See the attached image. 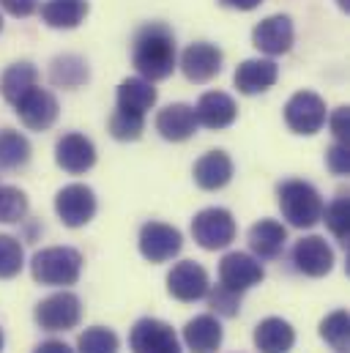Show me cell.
<instances>
[{
    "mask_svg": "<svg viewBox=\"0 0 350 353\" xmlns=\"http://www.w3.org/2000/svg\"><path fill=\"white\" fill-rule=\"evenodd\" d=\"M88 14V0H47L41 6V19L50 28H77Z\"/></svg>",
    "mask_w": 350,
    "mask_h": 353,
    "instance_id": "cell-25",
    "label": "cell"
},
{
    "mask_svg": "<svg viewBox=\"0 0 350 353\" xmlns=\"http://www.w3.org/2000/svg\"><path fill=\"white\" fill-rule=\"evenodd\" d=\"M129 348L132 353H181V343L165 321L143 318L129 334Z\"/></svg>",
    "mask_w": 350,
    "mask_h": 353,
    "instance_id": "cell-7",
    "label": "cell"
},
{
    "mask_svg": "<svg viewBox=\"0 0 350 353\" xmlns=\"http://www.w3.org/2000/svg\"><path fill=\"white\" fill-rule=\"evenodd\" d=\"M0 6L14 17H30L39 6V0H0Z\"/></svg>",
    "mask_w": 350,
    "mask_h": 353,
    "instance_id": "cell-38",
    "label": "cell"
},
{
    "mask_svg": "<svg viewBox=\"0 0 350 353\" xmlns=\"http://www.w3.org/2000/svg\"><path fill=\"white\" fill-rule=\"evenodd\" d=\"M326 165L334 176H348L350 170V157H348V145L345 143H334L326 154Z\"/></svg>",
    "mask_w": 350,
    "mask_h": 353,
    "instance_id": "cell-36",
    "label": "cell"
},
{
    "mask_svg": "<svg viewBox=\"0 0 350 353\" xmlns=\"http://www.w3.org/2000/svg\"><path fill=\"white\" fill-rule=\"evenodd\" d=\"M28 214V197L17 186H0V222L11 225Z\"/></svg>",
    "mask_w": 350,
    "mask_h": 353,
    "instance_id": "cell-31",
    "label": "cell"
},
{
    "mask_svg": "<svg viewBox=\"0 0 350 353\" xmlns=\"http://www.w3.org/2000/svg\"><path fill=\"white\" fill-rule=\"evenodd\" d=\"M285 241H287V233H285V228L276 219H260L249 230V247H252V252L258 258H265V261L276 258L282 252Z\"/></svg>",
    "mask_w": 350,
    "mask_h": 353,
    "instance_id": "cell-24",
    "label": "cell"
},
{
    "mask_svg": "<svg viewBox=\"0 0 350 353\" xmlns=\"http://www.w3.org/2000/svg\"><path fill=\"white\" fill-rule=\"evenodd\" d=\"M143 129H145V115L115 110V115L110 118V132L115 140H137L143 134Z\"/></svg>",
    "mask_w": 350,
    "mask_h": 353,
    "instance_id": "cell-32",
    "label": "cell"
},
{
    "mask_svg": "<svg viewBox=\"0 0 350 353\" xmlns=\"http://www.w3.org/2000/svg\"><path fill=\"white\" fill-rule=\"evenodd\" d=\"M192 236L203 250H225L236 239V219L227 208H205L192 219Z\"/></svg>",
    "mask_w": 350,
    "mask_h": 353,
    "instance_id": "cell-4",
    "label": "cell"
},
{
    "mask_svg": "<svg viewBox=\"0 0 350 353\" xmlns=\"http://www.w3.org/2000/svg\"><path fill=\"white\" fill-rule=\"evenodd\" d=\"M197 115H194V107L189 104H170L165 107L159 115H156V129L165 140H173V143H183L189 140L194 132H197Z\"/></svg>",
    "mask_w": 350,
    "mask_h": 353,
    "instance_id": "cell-18",
    "label": "cell"
},
{
    "mask_svg": "<svg viewBox=\"0 0 350 353\" xmlns=\"http://www.w3.org/2000/svg\"><path fill=\"white\" fill-rule=\"evenodd\" d=\"M36 80H39V72L30 66V63H14L3 72V80H0V93L6 101H17L19 96H25L30 88H36Z\"/></svg>",
    "mask_w": 350,
    "mask_h": 353,
    "instance_id": "cell-26",
    "label": "cell"
},
{
    "mask_svg": "<svg viewBox=\"0 0 350 353\" xmlns=\"http://www.w3.org/2000/svg\"><path fill=\"white\" fill-rule=\"evenodd\" d=\"M0 28H3V17H0Z\"/></svg>",
    "mask_w": 350,
    "mask_h": 353,
    "instance_id": "cell-43",
    "label": "cell"
},
{
    "mask_svg": "<svg viewBox=\"0 0 350 353\" xmlns=\"http://www.w3.org/2000/svg\"><path fill=\"white\" fill-rule=\"evenodd\" d=\"M279 77V69L274 61H244L238 69H236V88L247 96H255V93H262L268 90Z\"/></svg>",
    "mask_w": 350,
    "mask_h": 353,
    "instance_id": "cell-21",
    "label": "cell"
},
{
    "mask_svg": "<svg viewBox=\"0 0 350 353\" xmlns=\"http://www.w3.org/2000/svg\"><path fill=\"white\" fill-rule=\"evenodd\" d=\"M323 216H326V225H329V230L342 241V244H348V222H350V205H348V197L345 194H340V197H334V203L323 211Z\"/></svg>",
    "mask_w": 350,
    "mask_h": 353,
    "instance_id": "cell-34",
    "label": "cell"
},
{
    "mask_svg": "<svg viewBox=\"0 0 350 353\" xmlns=\"http://www.w3.org/2000/svg\"><path fill=\"white\" fill-rule=\"evenodd\" d=\"M80 318H83V304L69 290L52 293L36 307V321L47 332H69L80 323Z\"/></svg>",
    "mask_w": 350,
    "mask_h": 353,
    "instance_id": "cell-5",
    "label": "cell"
},
{
    "mask_svg": "<svg viewBox=\"0 0 350 353\" xmlns=\"http://www.w3.org/2000/svg\"><path fill=\"white\" fill-rule=\"evenodd\" d=\"M262 265L247 255V252H230L222 258L219 263V279L227 290H236V293H244L249 288H255L258 282H262Z\"/></svg>",
    "mask_w": 350,
    "mask_h": 353,
    "instance_id": "cell-11",
    "label": "cell"
},
{
    "mask_svg": "<svg viewBox=\"0 0 350 353\" xmlns=\"http://www.w3.org/2000/svg\"><path fill=\"white\" fill-rule=\"evenodd\" d=\"M230 178H233V162H230V157L225 151H208L194 165V181H197V186H203L208 192L227 186Z\"/></svg>",
    "mask_w": 350,
    "mask_h": 353,
    "instance_id": "cell-20",
    "label": "cell"
},
{
    "mask_svg": "<svg viewBox=\"0 0 350 353\" xmlns=\"http://www.w3.org/2000/svg\"><path fill=\"white\" fill-rule=\"evenodd\" d=\"M348 129H350L348 107H340V110H334V115H331V132H334L337 143H345V145H348Z\"/></svg>",
    "mask_w": 350,
    "mask_h": 353,
    "instance_id": "cell-37",
    "label": "cell"
},
{
    "mask_svg": "<svg viewBox=\"0 0 350 353\" xmlns=\"http://www.w3.org/2000/svg\"><path fill=\"white\" fill-rule=\"evenodd\" d=\"M25 265V252L22 244L11 236H0V279H11L22 271Z\"/></svg>",
    "mask_w": 350,
    "mask_h": 353,
    "instance_id": "cell-33",
    "label": "cell"
},
{
    "mask_svg": "<svg viewBox=\"0 0 350 353\" xmlns=\"http://www.w3.org/2000/svg\"><path fill=\"white\" fill-rule=\"evenodd\" d=\"M296 343V332L282 318H265L255 329V345L260 353H287Z\"/></svg>",
    "mask_w": 350,
    "mask_h": 353,
    "instance_id": "cell-22",
    "label": "cell"
},
{
    "mask_svg": "<svg viewBox=\"0 0 350 353\" xmlns=\"http://www.w3.org/2000/svg\"><path fill=\"white\" fill-rule=\"evenodd\" d=\"M52 83L61 88H77L88 80V66L83 58L77 55H63L52 61V72H50Z\"/></svg>",
    "mask_w": 350,
    "mask_h": 353,
    "instance_id": "cell-28",
    "label": "cell"
},
{
    "mask_svg": "<svg viewBox=\"0 0 350 353\" xmlns=\"http://www.w3.org/2000/svg\"><path fill=\"white\" fill-rule=\"evenodd\" d=\"M211 307H214L219 315H225V318H233V315L241 310V293H236V290H227L225 285H219V288L211 293Z\"/></svg>",
    "mask_w": 350,
    "mask_h": 353,
    "instance_id": "cell-35",
    "label": "cell"
},
{
    "mask_svg": "<svg viewBox=\"0 0 350 353\" xmlns=\"http://www.w3.org/2000/svg\"><path fill=\"white\" fill-rule=\"evenodd\" d=\"M183 343L192 353H214L222 345V326L214 315H197L183 329Z\"/></svg>",
    "mask_w": 350,
    "mask_h": 353,
    "instance_id": "cell-19",
    "label": "cell"
},
{
    "mask_svg": "<svg viewBox=\"0 0 350 353\" xmlns=\"http://www.w3.org/2000/svg\"><path fill=\"white\" fill-rule=\"evenodd\" d=\"M55 162H58L66 173L80 176V173H85V170L93 168V162H96V148H93V143L88 140L85 134H77V132L63 134V137L58 140V145H55Z\"/></svg>",
    "mask_w": 350,
    "mask_h": 353,
    "instance_id": "cell-14",
    "label": "cell"
},
{
    "mask_svg": "<svg viewBox=\"0 0 350 353\" xmlns=\"http://www.w3.org/2000/svg\"><path fill=\"white\" fill-rule=\"evenodd\" d=\"M134 66L148 83L170 77L175 69V39L165 25H148L134 41Z\"/></svg>",
    "mask_w": 350,
    "mask_h": 353,
    "instance_id": "cell-1",
    "label": "cell"
},
{
    "mask_svg": "<svg viewBox=\"0 0 350 353\" xmlns=\"http://www.w3.org/2000/svg\"><path fill=\"white\" fill-rule=\"evenodd\" d=\"M194 115H197V123H203L208 129H225V126H230L236 121L238 107H236V101L227 93L211 90V93H203L200 96Z\"/></svg>",
    "mask_w": 350,
    "mask_h": 353,
    "instance_id": "cell-17",
    "label": "cell"
},
{
    "mask_svg": "<svg viewBox=\"0 0 350 353\" xmlns=\"http://www.w3.org/2000/svg\"><path fill=\"white\" fill-rule=\"evenodd\" d=\"M208 274L205 268L194 261H183L173 265V271L167 274V290L178 301H197L208 293Z\"/></svg>",
    "mask_w": 350,
    "mask_h": 353,
    "instance_id": "cell-12",
    "label": "cell"
},
{
    "mask_svg": "<svg viewBox=\"0 0 350 353\" xmlns=\"http://www.w3.org/2000/svg\"><path fill=\"white\" fill-rule=\"evenodd\" d=\"M30 159V143L25 134L14 132V129H3L0 132V168L6 170H17L22 165H28Z\"/></svg>",
    "mask_w": 350,
    "mask_h": 353,
    "instance_id": "cell-27",
    "label": "cell"
},
{
    "mask_svg": "<svg viewBox=\"0 0 350 353\" xmlns=\"http://www.w3.org/2000/svg\"><path fill=\"white\" fill-rule=\"evenodd\" d=\"M55 211L61 216V222L66 228H83L93 219L96 214V197H93V189L85 183H72V186H63L55 197Z\"/></svg>",
    "mask_w": 350,
    "mask_h": 353,
    "instance_id": "cell-8",
    "label": "cell"
},
{
    "mask_svg": "<svg viewBox=\"0 0 350 353\" xmlns=\"http://www.w3.org/2000/svg\"><path fill=\"white\" fill-rule=\"evenodd\" d=\"M293 263L307 276H326L334 268V250L320 236H307L293 247Z\"/></svg>",
    "mask_w": 350,
    "mask_h": 353,
    "instance_id": "cell-13",
    "label": "cell"
},
{
    "mask_svg": "<svg viewBox=\"0 0 350 353\" xmlns=\"http://www.w3.org/2000/svg\"><path fill=\"white\" fill-rule=\"evenodd\" d=\"M181 69L192 83H208L222 69V52L214 44H205V41L192 44L181 55Z\"/></svg>",
    "mask_w": 350,
    "mask_h": 353,
    "instance_id": "cell-15",
    "label": "cell"
},
{
    "mask_svg": "<svg viewBox=\"0 0 350 353\" xmlns=\"http://www.w3.org/2000/svg\"><path fill=\"white\" fill-rule=\"evenodd\" d=\"M252 39H255V47L265 55H282L293 44V22L285 14L268 17L255 28Z\"/></svg>",
    "mask_w": 350,
    "mask_h": 353,
    "instance_id": "cell-16",
    "label": "cell"
},
{
    "mask_svg": "<svg viewBox=\"0 0 350 353\" xmlns=\"http://www.w3.org/2000/svg\"><path fill=\"white\" fill-rule=\"evenodd\" d=\"M225 6H233V8H241V11H252V8H258L262 0H222Z\"/></svg>",
    "mask_w": 350,
    "mask_h": 353,
    "instance_id": "cell-40",
    "label": "cell"
},
{
    "mask_svg": "<svg viewBox=\"0 0 350 353\" xmlns=\"http://www.w3.org/2000/svg\"><path fill=\"white\" fill-rule=\"evenodd\" d=\"M33 353H74L66 343H58V340H47V343H41L39 348Z\"/></svg>",
    "mask_w": 350,
    "mask_h": 353,
    "instance_id": "cell-39",
    "label": "cell"
},
{
    "mask_svg": "<svg viewBox=\"0 0 350 353\" xmlns=\"http://www.w3.org/2000/svg\"><path fill=\"white\" fill-rule=\"evenodd\" d=\"M30 271L41 285H74L83 271V255L72 247H50L33 255Z\"/></svg>",
    "mask_w": 350,
    "mask_h": 353,
    "instance_id": "cell-3",
    "label": "cell"
},
{
    "mask_svg": "<svg viewBox=\"0 0 350 353\" xmlns=\"http://www.w3.org/2000/svg\"><path fill=\"white\" fill-rule=\"evenodd\" d=\"M181 247H183L181 230H175L173 225L148 222L140 230V252L151 263H167V261H173L175 255L181 252Z\"/></svg>",
    "mask_w": 350,
    "mask_h": 353,
    "instance_id": "cell-9",
    "label": "cell"
},
{
    "mask_svg": "<svg viewBox=\"0 0 350 353\" xmlns=\"http://www.w3.org/2000/svg\"><path fill=\"white\" fill-rule=\"evenodd\" d=\"M14 107H17L19 121H22L28 129H36V132L50 129V126L55 123V118H58V99H55L50 90L39 88V85L30 88L25 96H19V99L14 101Z\"/></svg>",
    "mask_w": 350,
    "mask_h": 353,
    "instance_id": "cell-10",
    "label": "cell"
},
{
    "mask_svg": "<svg viewBox=\"0 0 350 353\" xmlns=\"http://www.w3.org/2000/svg\"><path fill=\"white\" fill-rule=\"evenodd\" d=\"M348 329H350L348 312H345V310H337V312H331V315L320 323V337H323L334 351L345 353L348 351Z\"/></svg>",
    "mask_w": 350,
    "mask_h": 353,
    "instance_id": "cell-29",
    "label": "cell"
},
{
    "mask_svg": "<svg viewBox=\"0 0 350 353\" xmlns=\"http://www.w3.org/2000/svg\"><path fill=\"white\" fill-rule=\"evenodd\" d=\"M285 121L296 134H315L326 123V104L312 90H298L285 107Z\"/></svg>",
    "mask_w": 350,
    "mask_h": 353,
    "instance_id": "cell-6",
    "label": "cell"
},
{
    "mask_svg": "<svg viewBox=\"0 0 350 353\" xmlns=\"http://www.w3.org/2000/svg\"><path fill=\"white\" fill-rule=\"evenodd\" d=\"M0 351H3V332H0Z\"/></svg>",
    "mask_w": 350,
    "mask_h": 353,
    "instance_id": "cell-42",
    "label": "cell"
},
{
    "mask_svg": "<svg viewBox=\"0 0 350 353\" xmlns=\"http://www.w3.org/2000/svg\"><path fill=\"white\" fill-rule=\"evenodd\" d=\"M282 216L293 228H312L323 219V200L318 189L307 181H285L276 189Z\"/></svg>",
    "mask_w": 350,
    "mask_h": 353,
    "instance_id": "cell-2",
    "label": "cell"
},
{
    "mask_svg": "<svg viewBox=\"0 0 350 353\" xmlns=\"http://www.w3.org/2000/svg\"><path fill=\"white\" fill-rule=\"evenodd\" d=\"M118 345L121 343H118L115 332H110L104 326H90L77 340L80 353H118Z\"/></svg>",
    "mask_w": 350,
    "mask_h": 353,
    "instance_id": "cell-30",
    "label": "cell"
},
{
    "mask_svg": "<svg viewBox=\"0 0 350 353\" xmlns=\"http://www.w3.org/2000/svg\"><path fill=\"white\" fill-rule=\"evenodd\" d=\"M156 104V88L145 77H129L118 88V110L145 115Z\"/></svg>",
    "mask_w": 350,
    "mask_h": 353,
    "instance_id": "cell-23",
    "label": "cell"
},
{
    "mask_svg": "<svg viewBox=\"0 0 350 353\" xmlns=\"http://www.w3.org/2000/svg\"><path fill=\"white\" fill-rule=\"evenodd\" d=\"M337 3H340L342 8H348V6H350V0H337Z\"/></svg>",
    "mask_w": 350,
    "mask_h": 353,
    "instance_id": "cell-41",
    "label": "cell"
}]
</instances>
